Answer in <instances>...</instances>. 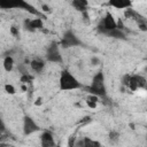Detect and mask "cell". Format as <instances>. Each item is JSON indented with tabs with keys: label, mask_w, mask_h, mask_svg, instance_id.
<instances>
[{
	"label": "cell",
	"mask_w": 147,
	"mask_h": 147,
	"mask_svg": "<svg viewBox=\"0 0 147 147\" xmlns=\"http://www.w3.org/2000/svg\"><path fill=\"white\" fill-rule=\"evenodd\" d=\"M98 102H99V98L95 96V95L90 94V95L86 98V105H87V107L91 108V109H95L96 106H98Z\"/></svg>",
	"instance_id": "9a60e30c"
},
{
	"label": "cell",
	"mask_w": 147,
	"mask_h": 147,
	"mask_svg": "<svg viewBox=\"0 0 147 147\" xmlns=\"http://www.w3.org/2000/svg\"><path fill=\"white\" fill-rule=\"evenodd\" d=\"M71 5L75 7V9H76V10L85 13V11H86V7H87L88 2H87V1H85V0H75V1H72V3H71Z\"/></svg>",
	"instance_id": "7c38bea8"
},
{
	"label": "cell",
	"mask_w": 147,
	"mask_h": 147,
	"mask_svg": "<svg viewBox=\"0 0 147 147\" xmlns=\"http://www.w3.org/2000/svg\"><path fill=\"white\" fill-rule=\"evenodd\" d=\"M40 146L41 147H55V139L51 131H44L40 134Z\"/></svg>",
	"instance_id": "ba28073f"
},
{
	"label": "cell",
	"mask_w": 147,
	"mask_h": 147,
	"mask_svg": "<svg viewBox=\"0 0 147 147\" xmlns=\"http://www.w3.org/2000/svg\"><path fill=\"white\" fill-rule=\"evenodd\" d=\"M40 130V126L37 124V122L30 117V116H25L23 119V132L25 136H30L37 131Z\"/></svg>",
	"instance_id": "52a82bcc"
},
{
	"label": "cell",
	"mask_w": 147,
	"mask_h": 147,
	"mask_svg": "<svg viewBox=\"0 0 147 147\" xmlns=\"http://www.w3.org/2000/svg\"><path fill=\"white\" fill-rule=\"evenodd\" d=\"M30 68L33 72L36 74H40L44 69H45V62L41 59H33L30 62Z\"/></svg>",
	"instance_id": "30bf717a"
},
{
	"label": "cell",
	"mask_w": 147,
	"mask_h": 147,
	"mask_svg": "<svg viewBox=\"0 0 147 147\" xmlns=\"http://www.w3.org/2000/svg\"><path fill=\"white\" fill-rule=\"evenodd\" d=\"M72 147H83V138H79V139H76Z\"/></svg>",
	"instance_id": "ffe728a7"
},
{
	"label": "cell",
	"mask_w": 147,
	"mask_h": 147,
	"mask_svg": "<svg viewBox=\"0 0 147 147\" xmlns=\"http://www.w3.org/2000/svg\"><path fill=\"white\" fill-rule=\"evenodd\" d=\"M79 45H82V41L76 36L75 32H72L71 30H68L63 33V37L61 39V46L63 48H70V47L79 46Z\"/></svg>",
	"instance_id": "5b68a950"
},
{
	"label": "cell",
	"mask_w": 147,
	"mask_h": 147,
	"mask_svg": "<svg viewBox=\"0 0 147 147\" xmlns=\"http://www.w3.org/2000/svg\"><path fill=\"white\" fill-rule=\"evenodd\" d=\"M24 26L26 30L29 31H36V30H39L44 26V23L41 21V18H32V20H25L24 21Z\"/></svg>",
	"instance_id": "9c48e42d"
},
{
	"label": "cell",
	"mask_w": 147,
	"mask_h": 147,
	"mask_svg": "<svg viewBox=\"0 0 147 147\" xmlns=\"http://www.w3.org/2000/svg\"><path fill=\"white\" fill-rule=\"evenodd\" d=\"M87 91L90 94L95 95L98 98H105L107 95V88H106V83H105V76L102 71L96 72L93 78L92 82L90 84V86L87 87Z\"/></svg>",
	"instance_id": "6da1fadb"
},
{
	"label": "cell",
	"mask_w": 147,
	"mask_h": 147,
	"mask_svg": "<svg viewBox=\"0 0 147 147\" xmlns=\"http://www.w3.org/2000/svg\"><path fill=\"white\" fill-rule=\"evenodd\" d=\"M110 7H114L115 9H127L131 7L130 1H118V2H109Z\"/></svg>",
	"instance_id": "5bb4252c"
},
{
	"label": "cell",
	"mask_w": 147,
	"mask_h": 147,
	"mask_svg": "<svg viewBox=\"0 0 147 147\" xmlns=\"http://www.w3.org/2000/svg\"><path fill=\"white\" fill-rule=\"evenodd\" d=\"M46 60L53 63H62L63 59H62V54L60 51V47L56 42H52L47 49H46Z\"/></svg>",
	"instance_id": "277c9868"
},
{
	"label": "cell",
	"mask_w": 147,
	"mask_h": 147,
	"mask_svg": "<svg viewBox=\"0 0 147 147\" xmlns=\"http://www.w3.org/2000/svg\"><path fill=\"white\" fill-rule=\"evenodd\" d=\"M10 32L14 34V36H18V29L16 26H11L10 28Z\"/></svg>",
	"instance_id": "7402d4cb"
},
{
	"label": "cell",
	"mask_w": 147,
	"mask_h": 147,
	"mask_svg": "<svg viewBox=\"0 0 147 147\" xmlns=\"http://www.w3.org/2000/svg\"><path fill=\"white\" fill-rule=\"evenodd\" d=\"M59 85L61 91H75L83 87V84L69 71L63 70L59 78Z\"/></svg>",
	"instance_id": "7a4b0ae2"
},
{
	"label": "cell",
	"mask_w": 147,
	"mask_h": 147,
	"mask_svg": "<svg viewBox=\"0 0 147 147\" xmlns=\"http://www.w3.org/2000/svg\"><path fill=\"white\" fill-rule=\"evenodd\" d=\"M32 80V76H30V74H25V75H22L21 76V82L23 84H28Z\"/></svg>",
	"instance_id": "ac0fdd59"
},
{
	"label": "cell",
	"mask_w": 147,
	"mask_h": 147,
	"mask_svg": "<svg viewBox=\"0 0 147 147\" xmlns=\"http://www.w3.org/2000/svg\"><path fill=\"white\" fill-rule=\"evenodd\" d=\"M14 59L10 56V55H7L5 59H3V69H5V71H7V72H10V71H13V69H14Z\"/></svg>",
	"instance_id": "4fadbf2b"
},
{
	"label": "cell",
	"mask_w": 147,
	"mask_h": 147,
	"mask_svg": "<svg viewBox=\"0 0 147 147\" xmlns=\"http://www.w3.org/2000/svg\"><path fill=\"white\" fill-rule=\"evenodd\" d=\"M109 140H110V142L116 144V142L119 140V133H118L117 131H111V132L109 133Z\"/></svg>",
	"instance_id": "e0dca14e"
},
{
	"label": "cell",
	"mask_w": 147,
	"mask_h": 147,
	"mask_svg": "<svg viewBox=\"0 0 147 147\" xmlns=\"http://www.w3.org/2000/svg\"><path fill=\"white\" fill-rule=\"evenodd\" d=\"M122 85L125 86L131 92L136 91H145L146 88V79L141 75H124L122 78Z\"/></svg>",
	"instance_id": "3957f363"
},
{
	"label": "cell",
	"mask_w": 147,
	"mask_h": 147,
	"mask_svg": "<svg viewBox=\"0 0 147 147\" xmlns=\"http://www.w3.org/2000/svg\"><path fill=\"white\" fill-rule=\"evenodd\" d=\"M99 29H100L101 32H103V33H106V34H107L108 32H110V31L117 29V22H116V20L114 18V16H113L111 13H107V14L105 15V17L102 18L101 24L99 25Z\"/></svg>",
	"instance_id": "8992f818"
},
{
	"label": "cell",
	"mask_w": 147,
	"mask_h": 147,
	"mask_svg": "<svg viewBox=\"0 0 147 147\" xmlns=\"http://www.w3.org/2000/svg\"><path fill=\"white\" fill-rule=\"evenodd\" d=\"M107 36H109V37H111V38H116V39H125L124 32H123L122 30H119L118 28L115 29V30H113V31H110V32H108Z\"/></svg>",
	"instance_id": "2e32d148"
},
{
	"label": "cell",
	"mask_w": 147,
	"mask_h": 147,
	"mask_svg": "<svg viewBox=\"0 0 147 147\" xmlns=\"http://www.w3.org/2000/svg\"><path fill=\"white\" fill-rule=\"evenodd\" d=\"M83 147H101V142L90 137L83 138Z\"/></svg>",
	"instance_id": "8fae6325"
},
{
	"label": "cell",
	"mask_w": 147,
	"mask_h": 147,
	"mask_svg": "<svg viewBox=\"0 0 147 147\" xmlns=\"http://www.w3.org/2000/svg\"><path fill=\"white\" fill-rule=\"evenodd\" d=\"M5 131H6V125H5V122L0 115V133H3Z\"/></svg>",
	"instance_id": "44dd1931"
},
{
	"label": "cell",
	"mask_w": 147,
	"mask_h": 147,
	"mask_svg": "<svg viewBox=\"0 0 147 147\" xmlns=\"http://www.w3.org/2000/svg\"><path fill=\"white\" fill-rule=\"evenodd\" d=\"M36 105H41V99H38V100L36 101Z\"/></svg>",
	"instance_id": "603a6c76"
},
{
	"label": "cell",
	"mask_w": 147,
	"mask_h": 147,
	"mask_svg": "<svg viewBox=\"0 0 147 147\" xmlns=\"http://www.w3.org/2000/svg\"><path fill=\"white\" fill-rule=\"evenodd\" d=\"M5 91H6L7 93H9V94H14V93L16 92L15 87H14L11 84H6V85H5Z\"/></svg>",
	"instance_id": "d6986e66"
}]
</instances>
